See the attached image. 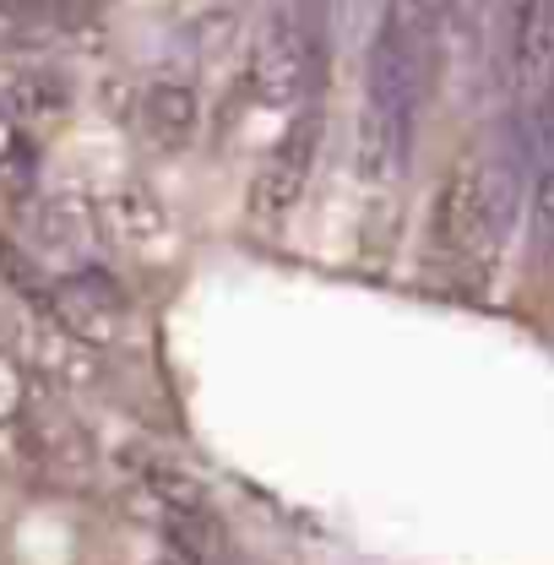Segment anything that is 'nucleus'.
<instances>
[{"mask_svg":"<svg viewBox=\"0 0 554 565\" xmlns=\"http://www.w3.org/2000/svg\"><path fill=\"white\" fill-rule=\"evenodd\" d=\"M245 82H251V98L267 109H294L305 98V87L316 82V28L299 0H273V11L251 44Z\"/></svg>","mask_w":554,"mask_h":565,"instance_id":"obj_2","label":"nucleus"},{"mask_svg":"<svg viewBox=\"0 0 554 565\" xmlns=\"http://www.w3.org/2000/svg\"><path fill=\"white\" fill-rule=\"evenodd\" d=\"M158 565H185V561H180V555H169V561H158Z\"/></svg>","mask_w":554,"mask_h":565,"instance_id":"obj_16","label":"nucleus"},{"mask_svg":"<svg viewBox=\"0 0 554 565\" xmlns=\"http://www.w3.org/2000/svg\"><path fill=\"white\" fill-rule=\"evenodd\" d=\"M516 196H522V174L516 169L489 163L484 152H462L446 169V180L435 185V202H429V250L446 256V262L494 256L511 239Z\"/></svg>","mask_w":554,"mask_h":565,"instance_id":"obj_1","label":"nucleus"},{"mask_svg":"<svg viewBox=\"0 0 554 565\" xmlns=\"http://www.w3.org/2000/svg\"><path fill=\"white\" fill-rule=\"evenodd\" d=\"M137 126L158 152H185L202 137V93L191 82H147L137 93Z\"/></svg>","mask_w":554,"mask_h":565,"instance_id":"obj_7","label":"nucleus"},{"mask_svg":"<svg viewBox=\"0 0 554 565\" xmlns=\"http://www.w3.org/2000/svg\"><path fill=\"white\" fill-rule=\"evenodd\" d=\"M50 327H61L66 338L87 343V349H115L131 338V305L120 294V282L109 273H61L50 278L44 310Z\"/></svg>","mask_w":554,"mask_h":565,"instance_id":"obj_3","label":"nucleus"},{"mask_svg":"<svg viewBox=\"0 0 554 565\" xmlns=\"http://www.w3.org/2000/svg\"><path fill=\"white\" fill-rule=\"evenodd\" d=\"M316 158H321V115L310 109V115H299V120L273 141V152L262 158V169H256V180H251V202H245V212H251L256 228L288 223V212L299 207L305 191H310Z\"/></svg>","mask_w":554,"mask_h":565,"instance_id":"obj_4","label":"nucleus"},{"mask_svg":"<svg viewBox=\"0 0 554 565\" xmlns=\"http://www.w3.org/2000/svg\"><path fill=\"white\" fill-rule=\"evenodd\" d=\"M0 180H11V185H28V180H33V147H28V131H17L6 115H0Z\"/></svg>","mask_w":554,"mask_h":565,"instance_id":"obj_13","label":"nucleus"},{"mask_svg":"<svg viewBox=\"0 0 554 565\" xmlns=\"http://www.w3.org/2000/svg\"><path fill=\"white\" fill-rule=\"evenodd\" d=\"M28 414V370L11 349H0V419Z\"/></svg>","mask_w":554,"mask_h":565,"instance_id":"obj_15","label":"nucleus"},{"mask_svg":"<svg viewBox=\"0 0 554 565\" xmlns=\"http://www.w3.org/2000/svg\"><path fill=\"white\" fill-rule=\"evenodd\" d=\"M76 93L61 71L50 66H6L0 71V115L17 131H55L71 115Z\"/></svg>","mask_w":554,"mask_h":565,"instance_id":"obj_6","label":"nucleus"},{"mask_svg":"<svg viewBox=\"0 0 554 565\" xmlns=\"http://www.w3.org/2000/svg\"><path fill=\"white\" fill-rule=\"evenodd\" d=\"M533 191H528V228H533V250L554 262V131H533Z\"/></svg>","mask_w":554,"mask_h":565,"instance_id":"obj_11","label":"nucleus"},{"mask_svg":"<svg viewBox=\"0 0 554 565\" xmlns=\"http://www.w3.org/2000/svg\"><path fill=\"white\" fill-rule=\"evenodd\" d=\"M0 282H11L33 310H44V294H50V278H44V267L17 245V239H0Z\"/></svg>","mask_w":554,"mask_h":565,"instance_id":"obj_12","label":"nucleus"},{"mask_svg":"<svg viewBox=\"0 0 554 565\" xmlns=\"http://www.w3.org/2000/svg\"><path fill=\"white\" fill-rule=\"evenodd\" d=\"M104 228L126 245V250H158L163 239H169V207H163V196L152 191V185H141V180H126V185H115L109 196H104Z\"/></svg>","mask_w":554,"mask_h":565,"instance_id":"obj_9","label":"nucleus"},{"mask_svg":"<svg viewBox=\"0 0 554 565\" xmlns=\"http://www.w3.org/2000/svg\"><path fill=\"white\" fill-rule=\"evenodd\" d=\"M489 28V0H446V33H457L468 50L484 44Z\"/></svg>","mask_w":554,"mask_h":565,"instance_id":"obj_14","label":"nucleus"},{"mask_svg":"<svg viewBox=\"0 0 554 565\" xmlns=\"http://www.w3.org/2000/svg\"><path fill=\"white\" fill-rule=\"evenodd\" d=\"M22 343L33 353V370H39L50 386H66V392H93V386H104V359H98V349L66 338L61 327H28Z\"/></svg>","mask_w":554,"mask_h":565,"instance_id":"obj_10","label":"nucleus"},{"mask_svg":"<svg viewBox=\"0 0 554 565\" xmlns=\"http://www.w3.org/2000/svg\"><path fill=\"white\" fill-rule=\"evenodd\" d=\"M28 451L39 457V468L50 473V479H87L93 473V440H87V429L61 414V408H39V414H28Z\"/></svg>","mask_w":554,"mask_h":565,"instance_id":"obj_8","label":"nucleus"},{"mask_svg":"<svg viewBox=\"0 0 554 565\" xmlns=\"http://www.w3.org/2000/svg\"><path fill=\"white\" fill-rule=\"evenodd\" d=\"M554 76V0H505V82L539 104Z\"/></svg>","mask_w":554,"mask_h":565,"instance_id":"obj_5","label":"nucleus"}]
</instances>
